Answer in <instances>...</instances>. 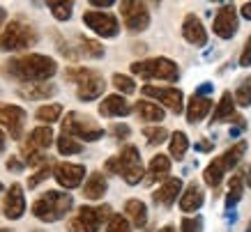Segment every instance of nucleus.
I'll return each mask as SVG.
<instances>
[{"instance_id": "36", "label": "nucleus", "mask_w": 251, "mask_h": 232, "mask_svg": "<svg viewBox=\"0 0 251 232\" xmlns=\"http://www.w3.org/2000/svg\"><path fill=\"white\" fill-rule=\"evenodd\" d=\"M143 136H145V140H148V145H152V147L168 140V131L164 127H145Z\"/></svg>"}, {"instance_id": "35", "label": "nucleus", "mask_w": 251, "mask_h": 232, "mask_svg": "<svg viewBox=\"0 0 251 232\" xmlns=\"http://www.w3.org/2000/svg\"><path fill=\"white\" fill-rule=\"evenodd\" d=\"M46 7L51 9V14H53V19H58V21H69L72 19V9H74V2H46Z\"/></svg>"}, {"instance_id": "30", "label": "nucleus", "mask_w": 251, "mask_h": 232, "mask_svg": "<svg viewBox=\"0 0 251 232\" xmlns=\"http://www.w3.org/2000/svg\"><path fill=\"white\" fill-rule=\"evenodd\" d=\"M244 195V172H235L230 177V184H228V193H226V207L233 209L237 202L242 200Z\"/></svg>"}, {"instance_id": "11", "label": "nucleus", "mask_w": 251, "mask_h": 232, "mask_svg": "<svg viewBox=\"0 0 251 232\" xmlns=\"http://www.w3.org/2000/svg\"><path fill=\"white\" fill-rule=\"evenodd\" d=\"M83 23L95 35H99V37H104V39H115L120 35V21H118V16L111 14V12L88 9L83 14Z\"/></svg>"}, {"instance_id": "34", "label": "nucleus", "mask_w": 251, "mask_h": 232, "mask_svg": "<svg viewBox=\"0 0 251 232\" xmlns=\"http://www.w3.org/2000/svg\"><path fill=\"white\" fill-rule=\"evenodd\" d=\"M58 152H60L62 157H72V154H78V152H83V145L74 138H69V136L60 134L58 136Z\"/></svg>"}, {"instance_id": "40", "label": "nucleus", "mask_w": 251, "mask_h": 232, "mask_svg": "<svg viewBox=\"0 0 251 232\" xmlns=\"http://www.w3.org/2000/svg\"><path fill=\"white\" fill-rule=\"evenodd\" d=\"M111 134H113V138H118V140H127L131 136V127L125 124V122H115L113 127H111Z\"/></svg>"}, {"instance_id": "10", "label": "nucleus", "mask_w": 251, "mask_h": 232, "mask_svg": "<svg viewBox=\"0 0 251 232\" xmlns=\"http://www.w3.org/2000/svg\"><path fill=\"white\" fill-rule=\"evenodd\" d=\"M120 16L122 23L129 32H143L150 28V9L145 2L138 0H122L120 2Z\"/></svg>"}, {"instance_id": "4", "label": "nucleus", "mask_w": 251, "mask_h": 232, "mask_svg": "<svg viewBox=\"0 0 251 232\" xmlns=\"http://www.w3.org/2000/svg\"><path fill=\"white\" fill-rule=\"evenodd\" d=\"M244 154H247V142L244 140H237L235 145H230L228 150H224L219 157H214L212 161L205 165V170H203V182H205L207 186L217 188L221 182H224V177L242 161Z\"/></svg>"}, {"instance_id": "29", "label": "nucleus", "mask_w": 251, "mask_h": 232, "mask_svg": "<svg viewBox=\"0 0 251 232\" xmlns=\"http://www.w3.org/2000/svg\"><path fill=\"white\" fill-rule=\"evenodd\" d=\"M55 92H58V88H55L53 83H30L28 88H19V94L23 99H32V101L53 97Z\"/></svg>"}, {"instance_id": "51", "label": "nucleus", "mask_w": 251, "mask_h": 232, "mask_svg": "<svg viewBox=\"0 0 251 232\" xmlns=\"http://www.w3.org/2000/svg\"><path fill=\"white\" fill-rule=\"evenodd\" d=\"M2 191H5V186H2V182H0V193H2Z\"/></svg>"}, {"instance_id": "26", "label": "nucleus", "mask_w": 251, "mask_h": 232, "mask_svg": "<svg viewBox=\"0 0 251 232\" xmlns=\"http://www.w3.org/2000/svg\"><path fill=\"white\" fill-rule=\"evenodd\" d=\"M235 117V101H233V94H230L228 90L221 94V99L217 101V106H214L212 111V120H210V124H221V122H230Z\"/></svg>"}, {"instance_id": "45", "label": "nucleus", "mask_w": 251, "mask_h": 232, "mask_svg": "<svg viewBox=\"0 0 251 232\" xmlns=\"http://www.w3.org/2000/svg\"><path fill=\"white\" fill-rule=\"evenodd\" d=\"M240 14H242V19L251 21V2H244L242 7H240Z\"/></svg>"}, {"instance_id": "23", "label": "nucleus", "mask_w": 251, "mask_h": 232, "mask_svg": "<svg viewBox=\"0 0 251 232\" xmlns=\"http://www.w3.org/2000/svg\"><path fill=\"white\" fill-rule=\"evenodd\" d=\"M171 177V157L168 154H157L152 157L148 170H145V182L154 184V182H166Z\"/></svg>"}, {"instance_id": "5", "label": "nucleus", "mask_w": 251, "mask_h": 232, "mask_svg": "<svg viewBox=\"0 0 251 232\" xmlns=\"http://www.w3.org/2000/svg\"><path fill=\"white\" fill-rule=\"evenodd\" d=\"M39 42V35L37 30L32 28L30 23L16 16L12 21L2 28L0 32V51L2 53H12V51H25Z\"/></svg>"}, {"instance_id": "2", "label": "nucleus", "mask_w": 251, "mask_h": 232, "mask_svg": "<svg viewBox=\"0 0 251 232\" xmlns=\"http://www.w3.org/2000/svg\"><path fill=\"white\" fill-rule=\"evenodd\" d=\"M104 170L108 175H120L122 180H125V184H129V186H136L138 182L145 180V168H143L141 152H138L136 145H125L120 150V154L106 159Z\"/></svg>"}, {"instance_id": "21", "label": "nucleus", "mask_w": 251, "mask_h": 232, "mask_svg": "<svg viewBox=\"0 0 251 232\" xmlns=\"http://www.w3.org/2000/svg\"><path fill=\"white\" fill-rule=\"evenodd\" d=\"M212 111V97H205V94H191V99L187 101V122L189 124H198L201 120H205L207 113Z\"/></svg>"}, {"instance_id": "39", "label": "nucleus", "mask_w": 251, "mask_h": 232, "mask_svg": "<svg viewBox=\"0 0 251 232\" xmlns=\"http://www.w3.org/2000/svg\"><path fill=\"white\" fill-rule=\"evenodd\" d=\"M51 175H53V165H51V163H44L42 168H37V172H35L30 180H28V188L39 186V184H42V182H46L49 177H51Z\"/></svg>"}, {"instance_id": "3", "label": "nucleus", "mask_w": 251, "mask_h": 232, "mask_svg": "<svg viewBox=\"0 0 251 232\" xmlns=\"http://www.w3.org/2000/svg\"><path fill=\"white\" fill-rule=\"evenodd\" d=\"M74 207V198L62 191H46L32 202V216L44 221V223H55L62 221Z\"/></svg>"}, {"instance_id": "53", "label": "nucleus", "mask_w": 251, "mask_h": 232, "mask_svg": "<svg viewBox=\"0 0 251 232\" xmlns=\"http://www.w3.org/2000/svg\"><path fill=\"white\" fill-rule=\"evenodd\" d=\"M0 232H9V230H7V228H2V230H0Z\"/></svg>"}, {"instance_id": "38", "label": "nucleus", "mask_w": 251, "mask_h": 232, "mask_svg": "<svg viewBox=\"0 0 251 232\" xmlns=\"http://www.w3.org/2000/svg\"><path fill=\"white\" fill-rule=\"evenodd\" d=\"M104 232H131V225H129L127 218L122 216V214H113V216L108 218L106 230Z\"/></svg>"}, {"instance_id": "18", "label": "nucleus", "mask_w": 251, "mask_h": 232, "mask_svg": "<svg viewBox=\"0 0 251 232\" xmlns=\"http://www.w3.org/2000/svg\"><path fill=\"white\" fill-rule=\"evenodd\" d=\"M53 145V131H51V127H35L28 134V138H25V142H23V157L25 154H30V152H44L49 150Z\"/></svg>"}, {"instance_id": "47", "label": "nucleus", "mask_w": 251, "mask_h": 232, "mask_svg": "<svg viewBox=\"0 0 251 232\" xmlns=\"http://www.w3.org/2000/svg\"><path fill=\"white\" fill-rule=\"evenodd\" d=\"M5 147H7V136H5V131L0 129V154L5 152Z\"/></svg>"}, {"instance_id": "49", "label": "nucleus", "mask_w": 251, "mask_h": 232, "mask_svg": "<svg viewBox=\"0 0 251 232\" xmlns=\"http://www.w3.org/2000/svg\"><path fill=\"white\" fill-rule=\"evenodd\" d=\"M5 21H7V9L0 7V30H2V25H5Z\"/></svg>"}, {"instance_id": "44", "label": "nucleus", "mask_w": 251, "mask_h": 232, "mask_svg": "<svg viewBox=\"0 0 251 232\" xmlns=\"http://www.w3.org/2000/svg\"><path fill=\"white\" fill-rule=\"evenodd\" d=\"M92 7H113L115 0H90Z\"/></svg>"}, {"instance_id": "14", "label": "nucleus", "mask_w": 251, "mask_h": 232, "mask_svg": "<svg viewBox=\"0 0 251 232\" xmlns=\"http://www.w3.org/2000/svg\"><path fill=\"white\" fill-rule=\"evenodd\" d=\"M25 117H28L25 108H21V106H16V104H2L0 101V127L7 129L14 140H21L23 138Z\"/></svg>"}, {"instance_id": "43", "label": "nucleus", "mask_w": 251, "mask_h": 232, "mask_svg": "<svg viewBox=\"0 0 251 232\" xmlns=\"http://www.w3.org/2000/svg\"><path fill=\"white\" fill-rule=\"evenodd\" d=\"M5 165H7V170H12V172H21L23 168H25V163H23L19 157H9Z\"/></svg>"}, {"instance_id": "20", "label": "nucleus", "mask_w": 251, "mask_h": 232, "mask_svg": "<svg viewBox=\"0 0 251 232\" xmlns=\"http://www.w3.org/2000/svg\"><path fill=\"white\" fill-rule=\"evenodd\" d=\"M131 113V104L122 94H108L99 104V115L101 117H127Z\"/></svg>"}, {"instance_id": "28", "label": "nucleus", "mask_w": 251, "mask_h": 232, "mask_svg": "<svg viewBox=\"0 0 251 232\" xmlns=\"http://www.w3.org/2000/svg\"><path fill=\"white\" fill-rule=\"evenodd\" d=\"M189 136L184 134V131H173V134L168 136V154L171 159L175 161H182L184 154L189 152Z\"/></svg>"}, {"instance_id": "7", "label": "nucleus", "mask_w": 251, "mask_h": 232, "mask_svg": "<svg viewBox=\"0 0 251 232\" xmlns=\"http://www.w3.org/2000/svg\"><path fill=\"white\" fill-rule=\"evenodd\" d=\"M131 74L143 78V81H166L175 83L180 78V67L177 62L164 55L157 58H148V60H136L131 62Z\"/></svg>"}, {"instance_id": "15", "label": "nucleus", "mask_w": 251, "mask_h": 232, "mask_svg": "<svg viewBox=\"0 0 251 232\" xmlns=\"http://www.w3.org/2000/svg\"><path fill=\"white\" fill-rule=\"evenodd\" d=\"M85 177V165L81 163H69V161H62V163L53 165V180L60 184L62 188H76L83 184Z\"/></svg>"}, {"instance_id": "17", "label": "nucleus", "mask_w": 251, "mask_h": 232, "mask_svg": "<svg viewBox=\"0 0 251 232\" xmlns=\"http://www.w3.org/2000/svg\"><path fill=\"white\" fill-rule=\"evenodd\" d=\"M182 37L191 46H205L207 44V28L196 14H187L182 19Z\"/></svg>"}, {"instance_id": "6", "label": "nucleus", "mask_w": 251, "mask_h": 232, "mask_svg": "<svg viewBox=\"0 0 251 232\" xmlns=\"http://www.w3.org/2000/svg\"><path fill=\"white\" fill-rule=\"evenodd\" d=\"M65 78L76 85V97L81 101H95L106 90L104 76L90 67H67L65 69Z\"/></svg>"}, {"instance_id": "9", "label": "nucleus", "mask_w": 251, "mask_h": 232, "mask_svg": "<svg viewBox=\"0 0 251 232\" xmlns=\"http://www.w3.org/2000/svg\"><path fill=\"white\" fill-rule=\"evenodd\" d=\"M111 216H113V209L108 205H99V207L83 205V207H78L76 216L69 221L67 232H99V228L108 223Z\"/></svg>"}, {"instance_id": "32", "label": "nucleus", "mask_w": 251, "mask_h": 232, "mask_svg": "<svg viewBox=\"0 0 251 232\" xmlns=\"http://www.w3.org/2000/svg\"><path fill=\"white\" fill-rule=\"evenodd\" d=\"M60 115H62V104H46L35 111V117H37V122H42V127L55 124L60 120Z\"/></svg>"}, {"instance_id": "31", "label": "nucleus", "mask_w": 251, "mask_h": 232, "mask_svg": "<svg viewBox=\"0 0 251 232\" xmlns=\"http://www.w3.org/2000/svg\"><path fill=\"white\" fill-rule=\"evenodd\" d=\"M76 42H78V53H81V55L90 58V60H99V58H104V46L99 44L97 39H90V37L78 35Z\"/></svg>"}, {"instance_id": "46", "label": "nucleus", "mask_w": 251, "mask_h": 232, "mask_svg": "<svg viewBox=\"0 0 251 232\" xmlns=\"http://www.w3.org/2000/svg\"><path fill=\"white\" fill-rule=\"evenodd\" d=\"M196 150H201V152H210V150H212V142H210V140L198 142V145H196Z\"/></svg>"}, {"instance_id": "48", "label": "nucleus", "mask_w": 251, "mask_h": 232, "mask_svg": "<svg viewBox=\"0 0 251 232\" xmlns=\"http://www.w3.org/2000/svg\"><path fill=\"white\" fill-rule=\"evenodd\" d=\"M244 186H249L251 188V165L244 170Z\"/></svg>"}, {"instance_id": "12", "label": "nucleus", "mask_w": 251, "mask_h": 232, "mask_svg": "<svg viewBox=\"0 0 251 232\" xmlns=\"http://www.w3.org/2000/svg\"><path fill=\"white\" fill-rule=\"evenodd\" d=\"M237 28H240V19H237V7L233 2H224L217 9V16L212 21V32L219 39H233Z\"/></svg>"}, {"instance_id": "25", "label": "nucleus", "mask_w": 251, "mask_h": 232, "mask_svg": "<svg viewBox=\"0 0 251 232\" xmlns=\"http://www.w3.org/2000/svg\"><path fill=\"white\" fill-rule=\"evenodd\" d=\"M122 216L129 221L131 228H143L148 223V207H145L143 200L138 198H131V200L125 202V214Z\"/></svg>"}, {"instance_id": "16", "label": "nucleus", "mask_w": 251, "mask_h": 232, "mask_svg": "<svg viewBox=\"0 0 251 232\" xmlns=\"http://www.w3.org/2000/svg\"><path fill=\"white\" fill-rule=\"evenodd\" d=\"M2 214L9 221H19L25 214V193L19 182H14L5 193V202H2Z\"/></svg>"}, {"instance_id": "42", "label": "nucleus", "mask_w": 251, "mask_h": 232, "mask_svg": "<svg viewBox=\"0 0 251 232\" xmlns=\"http://www.w3.org/2000/svg\"><path fill=\"white\" fill-rule=\"evenodd\" d=\"M240 67H251V35L244 42L242 53H240Z\"/></svg>"}, {"instance_id": "22", "label": "nucleus", "mask_w": 251, "mask_h": 232, "mask_svg": "<svg viewBox=\"0 0 251 232\" xmlns=\"http://www.w3.org/2000/svg\"><path fill=\"white\" fill-rule=\"evenodd\" d=\"M203 202H205V193H203L201 184H198V182H189L187 188L180 193V209H182L184 214H191V211L201 209Z\"/></svg>"}, {"instance_id": "52", "label": "nucleus", "mask_w": 251, "mask_h": 232, "mask_svg": "<svg viewBox=\"0 0 251 232\" xmlns=\"http://www.w3.org/2000/svg\"><path fill=\"white\" fill-rule=\"evenodd\" d=\"M247 232H251V223H249V225H247Z\"/></svg>"}, {"instance_id": "33", "label": "nucleus", "mask_w": 251, "mask_h": 232, "mask_svg": "<svg viewBox=\"0 0 251 232\" xmlns=\"http://www.w3.org/2000/svg\"><path fill=\"white\" fill-rule=\"evenodd\" d=\"M233 101H235V106H242V108H249L251 106V74L240 81L235 94H233Z\"/></svg>"}, {"instance_id": "37", "label": "nucleus", "mask_w": 251, "mask_h": 232, "mask_svg": "<svg viewBox=\"0 0 251 232\" xmlns=\"http://www.w3.org/2000/svg\"><path fill=\"white\" fill-rule=\"evenodd\" d=\"M113 85L118 88V92H122V94L136 92V83H134V78L127 74H113Z\"/></svg>"}, {"instance_id": "13", "label": "nucleus", "mask_w": 251, "mask_h": 232, "mask_svg": "<svg viewBox=\"0 0 251 232\" xmlns=\"http://www.w3.org/2000/svg\"><path fill=\"white\" fill-rule=\"evenodd\" d=\"M145 97L154 99V101H159L161 106H166L171 113L175 115H180L184 111V94L180 88H157V85H143V90H141Z\"/></svg>"}, {"instance_id": "50", "label": "nucleus", "mask_w": 251, "mask_h": 232, "mask_svg": "<svg viewBox=\"0 0 251 232\" xmlns=\"http://www.w3.org/2000/svg\"><path fill=\"white\" fill-rule=\"evenodd\" d=\"M157 232H175V228H173V225H164V228H161V230H157Z\"/></svg>"}, {"instance_id": "19", "label": "nucleus", "mask_w": 251, "mask_h": 232, "mask_svg": "<svg viewBox=\"0 0 251 232\" xmlns=\"http://www.w3.org/2000/svg\"><path fill=\"white\" fill-rule=\"evenodd\" d=\"M180 193H182V180H180V177H168L166 182H161V186L152 193V200L168 209V207L175 205V200L180 198Z\"/></svg>"}, {"instance_id": "41", "label": "nucleus", "mask_w": 251, "mask_h": 232, "mask_svg": "<svg viewBox=\"0 0 251 232\" xmlns=\"http://www.w3.org/2000/svg\"><path fill=\"white\" fill-rule=\"evenodd\" d=\"M180 228H182V232H201V228H203V221H201V216H196V218L184 216L182 221H180Z\"/></svg>"}, {"instance_id": "27", "label": "nucleus", "mask_w": 251, "mask_h": 232, "mask_svg": "<svg viewBox=\"0 0 251 232\" xmlns=\"http://www.w3.org/2000/svg\"><path fill=\"white\" fill-rule=\"evenodd\" d=\"M134 113L138 115V120H143V122H154L157 124V122L164 120V108L159 104H154V101H148V99L136 101Z\"/></svg>"}, {"instance_id": "1", "label": "nucleus", "mask_w": 251, "mask_h": 232, "mask_svg": "<svg viewBox=\"0 0 251 232\" xmlns=\"http://www.w3.org/2000/svg\"><path fill=\"white\" fill-rule=\"evenodd\" d=\"M2 74L21 83H46L58 74V62L51 55H42V53H25V55H16L9 58L2 65Z\"/></svg>"}, {"instance_id": "24", "label": "nucleus", "mask_w": 251, "mask_h": 232, "mask_svg": "<svg viewBox=\"0 0 251 232\" xmlns=\"http://www.w3.org/2000/svg\"><path fill=\"white\" fill-rule=\"evenodd\" d=\"M108 191V180L104 172L95 170L92 175H88V180L83 184V198L85 200H101Z\"/></svg>"}, {"instance_id": "8", "label": "nucleus", "mask_w": 251, "mask_h": 232, "mask_svg": "<svg viewBox=\"0 0 251 232\" xmlns=\"http://www.w3.org/2000/svg\"><path fill=\"white\" fill-rule=\"evenodd\" d=\"M62 134L74 138V140H85V142H97L104 138V127L97 120H92L90 115L69 111L62 120Z\"/></svg>"}]
</instances>
